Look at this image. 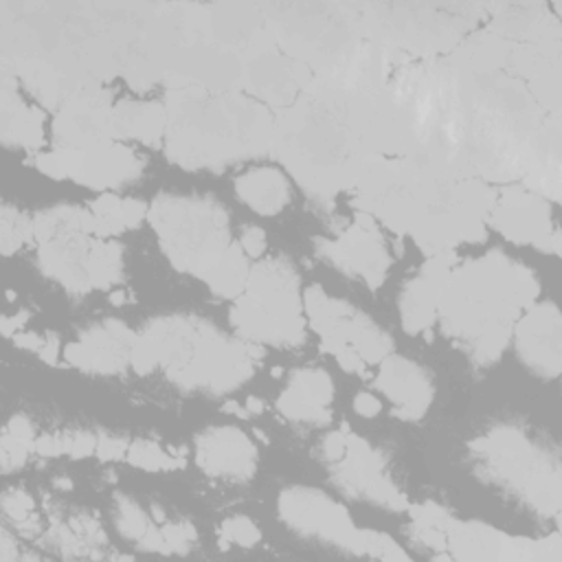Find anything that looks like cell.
I'll return each instance as SVG.
<instances>
[{"mask_svg": "<svg viewBox=\"0 0 562 562\" xmlns=\"http://www.w3.org/2000/svg\"><path fill=\"white\" fill-rule=\"evenodd\" d=\"M99 435L90 430H68L64 432V454L70 459H83L97 452Z\"/></svg>", "mask_w": 562, "mask_h": 562, "instance_id": "35", "label": "cell"}, {"mask_svg": "<svg viewBox=\"0 0 562 562\" xmlns=\"http://www.w3.org/2000/svg\"><path fill=\"white\" fill-rule=\"evenodd\" d=\"M538 294L540 283L531 268L492 250L452 268L437 321L443 336L485 367L503 356L516 321Z\"/></svg>", "mask_w": 562, "mask_h": 562, "instance_id": "1", "label": "cell"}, {"mask_svg": "<svg viewBox=\"0 0 562 562\" xmlns=\"http://www.w3.org/2000/svg\"><path fill=\"white\" fill-rule=\"evenodd\" d=\"M88 277L92 290H110L123 277V248L114 239L99 237L88 261Z\"/></svg>", "mask_w": 562, "mask_h": 562, "instance_id": "26", "label": "cell"}, {"mask_svg": "<svg viewBox=\"0 0 562 562\" xmlns=\"http://www.w3.org/2000/svg\"><path fill=\"white\" fill-rule=\"evenodd\" d=\"M147 220L171 266L200 281L233 244L226 209L206 195L160 193L149 204Z\"/></svg>", "mask_w": 562, "mask_h": 562, "instance_id": "4", "label": "cell"}, {"mask_svg": "<svg viewBox=\"0 0 562 562\" xmlns=\"http://www.w3.org/2000/svg\"><path fill=\"white\" fill-rule=\"evenodd\" d=\"M266 244H268V237H266L263 228H259L255 224H248V226L241 228L239 246H241V250L246 252L248 259H259L266 250Z\"/></svg>", "mask_w": 562, "mask_h": 562, "instance_id": "36", "label": "cell"}, {"mask_svg": "<svg viewBox=\"0 0 562 562\" xmlns=\"http://www.w3.org/2000/svg\"><path fill=\"white\" fill-rule=\"evenodd\" d=\"M353 411L360 415V417H375V415H380V411H382V402L373 395V393H369V391H360L356 397H353Z\"/></svg>", "mask_w": 562, "mask_h": 562, "instance_id": "40", "label": "cell"}, {"mask_svg": "<svg viewBox=\"0 0 562 562\" xmlns=\"http://www.w3.org/2000/svg\"><path fill=\"white\" fill-rule=\"evenodd\" d=\"M0 558H2L4 562L20 558L18 547H15V540H13V536H11L7 529H4L2 536H0Z\"/></svg>", "mask_w": 562, "mask_h": 562, "instance_id": "44", "label": "cell"}, {"mask_svg": "<svg viewBox=\"0 0 562 562\" xmlns=\"http://www.w3.org/2000/svg\"><path fill=\"white\" fill-rule=\"evenodd\" d=\"M2 514L7 520L15 522V527H18V525L35 518V503L24 490L13 487L2 494Z\"/></svg>", "mask_w": 562, "mask_h": 562, "instance_id": "33", "label": "cell"}, {"mask_svg": "<svg viewBox=\"0 0 562 562\" xmlns=\"http://www.w3.org/2000/svg\"><path fill=\"white\" fill-rule=\"evenodd\" d=\"M97 235L90 209L59 204L33 215V244H37L40 270L70 294L92 290L88 261Z\"/></svg>", "mask_w": 562, "mask_h": 562, "instance_id": "7", "label": "cell"}, {"mask_svg": "<svg viewBox=\"0 0 562 562\" xmlns=\"http://www.w3.org/2000/svg\"><path fill=\"white\" fill-rule=\"evenodd\" d=\"M299 270L277 255L250 266L246 290L231 305V325L255 345L296 347L305 340Z\"/></svg>", "mask_w": 562, "mask_h": 562, "instance_id": "5", "label": "cell"}, {"mask_svg": "<svg viewBox=\"0 0 562 562\" xmlns=\"http://www.w3.org/2000/svg\"><path fill=\"white\" fill-rule=\"evenodd\" d=\"M134 340L136 334L125 323L108 318L86 327L77 340L64 347L61 356L81 371L114 375L130 364Z\"/></svg>", "mask_w": 562, "mask_h": 562, "instance_id": "15", "label": "cell"}, {"mask_svg": "<svg viewBox=\"0 0 562 562\" xmlns=\"http://www.w3.org/2000/svg\"><path fill=\"white\" fill-rule=\"evenodd\" d=\"M114 522H116V529L123 538L132 540V542H140V538L149 531V527L154 525L149 520V516L140 509V505L130 498V496H123L119 494L114 498Z\"/></svg>", "mask_w": 562, "mask_h": 562, "instance_id": "29", "label": "cell"}, {"mask_svg": "<svg viewBox=\"0 0 562 562\" xmlns=\"http://www.w3.org/2000/svg\"><path fill=\"white\" fill-rule=\"evenodd\" d=\"M277 514L292 531L356 555L358 527L347 507L329 494L305 485L285 487L279 492Z\"/></svg>", "mask_w": 562, "mask_h": 562, "instance_id": "9", "label": "cell"}, {"mask_svg": "<svg viewBox=\"0 0 562 562\" xmlns=\"http://www.w3.org/2000/svg\"><path fill=\"white\" fill-rule=\"evenodd\" d=\"M112 125L116 140H136L149 147L165 143L169 127L167 105L158 101H119L112 105Z\"/></svg>", "mask_w": 562, "mask_h": 562, "instance_id": "21", "label": "cell"}, {"mask_svg": "<svg viewBox=\"0 0 562 562\" xmlns=\"http://www.w3.org/2000/svg\"><path fill=\"white\" fill-rule=\"evenodd\" d=\"M2 143L9 147L40 149L44 145V112L40 105L22 103L18 94V77L4 66L0 97Z\"/></svg>", "mask_w": 562, "mask_h": 562, "instance_id": "20", "label": "cell"}, {"mask_svg": "<svg viewBox=\"0 0 562 562\" xmlns=\"http://www.w3.org/2000/svg\"><path fill=\"white\" fill-rule=\"evenodd\" d=\"M494 483L518 494L536 514H560V463L555 454L538 448L525 430L496 426L470 443Z\"/></svg>", "mask_w": 562, "mask_h": 562, "instance_id": "6", "label": "cell"}, {"mask_svg": "<svg viewBox=\"0 0 562 562\" xmlns=\"http://www.w3.org/2000/svg\"><path fill=\"white\" fill-rule=\"evenodd\" d=\"M167 112L165 154L191 171H220L274 147L277 123L268 108L239 92H209L189 83L169 90Z\"/></svg>", "mask_w": 562, "mask_h": 562, "instance_id": "2", "label": "cell"}, {"mask_svg": "<svg viewBox=\"0 0 562 562\" xmlns=\"http://www.w3.org/2000/svg\"><path fill=\"white\" fill-rule=\"evenodd\" d=\"M59 353H61V349H59V340H57V336L46 334V336H44V345H42V349L37 351V356H40L46 364H57Z\"/></svg>", "mask_w": 562, "mask_h": 562, "instance_id": "41", "label": "cell"}, {"mask_svg": "<svg viewBox=\"0 0 562 562\" xmlns=\"http://www.w3.org/2000/svg\"><path fill=\"white\" fill-rule=\"evenodd\" d=\"M35 454L40 457H61L64 454V432H46L35 439Z\"/></svg>", "mask_w": 562, "mask_h": 562, "instance_id": "38", "label": "cell"}, {"mask_svg": "<svg viewBox=\"0 0 562 562\" xmlns=\"http://www.w3.org/2000/svg\"><path fill=\"white\" fill-rule=\"evenodd\" d=\"M487 222L512 244L536 246L553 255L560 252V233L549 200L529 189L507 187L496 193Z\"/></svg>", "mask_w": 562, "mask_h": 562, "instance_id": "12", "label": "cell"}, {"mask_svg": "<svg viewBox=\"0 0 562 562\" xmlns=\"http://www.w3.org/2000/svg\"><path fill=\"white\" fill-rule=\"evenodd\" d=\"M125 461L130 465H134V468L147 470V472H167V470L184 468L187 457L169 452V450H165L160 443H156L151 439H134L127 446Z\"/></svg>", "mask_w": 562, "mask_h": 562, "instance_id": "27", "label": "cell"}, {"mask_svg": "<svg viewBox=\"0 0 562 562\" xmlns=\"http://www.w3.org/2000/svg\"><path fill=\"white\" fill-rule=\"evenodd\" d=\"M516 353L540 378H558L562 367V321L555 303L529 305L514 325Z\"/></svg>", "mask_w": 562, "mask_h": 562, "instance_id": "14", "label": "cell"}, {"mask_svg": "<svg viewBox=\"0 0 562 562\" xmlns=\"http://www.w3.org/2000/svg\"><path fill=\"white\" fill-rule=\"evenodd\" d=\"M248 86L268 103H288L307 83V72L283 57H259L248 66Z\"/></svg>", "mask_w": 562, "mask_h": 562, "instance_id": "23", "label": "cell"}, {"mask_svg": "<svg viewBox=\"0 0 562 562\" xmlns=\"http://www.w3.org/2000/svg\"><path fill=\"white\" fill-rule=\"evenodd\" d=\"M50 132L55 147L70 149H86L99 143L116 140L112 125L110 92L99 86L83 83L55 112Z\"/></svg>", "mask_w": 562, "mask_h": 562, "instance_id": "13", "label": "cell"}, {"mask_svg": "<svg viewBox=\"0 0 562 562\" xmlns=\"http://www.w3.org/2000/svg\"><path fill=\"white\" fill-rule=\"evenodd\" d=\"M248 272H250V266H248L246 252L241 250L239 244H231V248L220 259V263L211 270L204 283L209 285L211 294H215L217 299L235 301L246 290Z\"/></svg>", "mask_w": 562, "mask_h": 562, "instance_id": "25", "label": "cell"}, {"mask_svg": "<svg viewBox=\"0 0 562 562\" xmlns=\"http://www.w3.org/2000/svg\"><path fill=\"white\" fill-rule=\"evenodd\" d=\"M261 540L259 527L248 516H231L220 527V544H237V547H255Z\"/></svg>", "mask_w": 562, "mask_h": 562, "instance_id": "31", "label": "cell"}, {"mask_svg": "<svg viewBox=\"0 0 562 562\" xmlns=\"http://www.w3.org/2000/svg\"><path fill=\"white\" fill-rule=\"evenodd\" d=\"M334 400V380L327 371L314 367L294 369L285 389L277 397V411L296 424L325 426L331 422L329 404Z\"/></svg>", "mask_w": 562, "mask_h": 562, "instance_id": "19", "label": "cell"}, {"mask_svg": "<svg viewBox=\"0 0 562 562\" xmlns=\"http://www.w3.org/2000/svg\"><path fill=\"white\" fill-rule=\"evenodd\" d=\"M375 386L393 404V415L402 422L419 419L435 395L428 371L411 358L389 353L378 369Z\"/></svg>", "mask_w": 562, "mask_h": 562, "instance_id": "18", "label": "cell"}, {"mask_svg": "<svg viewBox=\"0 0 562 562\" xmlns=\"http://www.w3.org/2000/svg\"><path fill=\"white\" fill-rule=\"evenodd\" d=\"M110 301H112L114 305H123V303H127L130 299H127V292H112Z\"/></svg>", "mask_w": 562, "mask_h": 562, "instance_id": "46", "label": "cell"}, {"mask_svg": "<svg viewBox=\"0 0 562 562\" xmlns=\"http://www.w3.org/2000/svg\"><path fill=\"white\" fill-rule=\"evenodd\" d=\"M244 408H246V415H257V413L263 411V402L257 400V397H248L246 404H244Z\"/></svg>", "mask_w": 562, "mask_h": 562, "instance_id": "45", "label": "cell"}, {"mask_svg": "<svg viewBox=\"0 0 562 562\" xmlns=\"http://www.w3.org/2000/svg\"><path fill=\"white\" fill-rule=\"evenodd\" d=\"M35 167L55 180H72L92 191H116L143 176L145 158L123 140H108L86 149L55 147L35 154Z\"/></svg>", "mask_w": 562, "mask_h": 562, "instance_id": "8", "label": "cell"}, {"mask_svg": "<svg viewBox=\"0 0 562 562\" xmlns=\"http://www.w3.org/2000/svg\"><path fill=\"white\" fill-rule=\"evenodd\" d=\"M261 356V345L228 338L198 316L173 314L151 318L136 334L130 367L140 375L160 369L178 389L222 395L241 386Z\"/></svg>", "mask_w": 562, "mask_h": 562, "instance_id": "3", "label": "cell"}, {"mask_svg": "<svg viewBox=\"0 0 562 562\" xmlns=\"http://www.w3.org/2000/svg\"><path fill=\"white\" fill-rule=\"evenodd\" d=\"M165 540H167V547H169V553H187L198 533H195V527L191 522H184V520H178V522H165L160 527Z\"/></svg>", "mask_w": 562, "mask_h": 562, "instance_id": "34", "label": "cell"}, {"mask_svg": "<svg viewBox=\"0 0 562 562\" xmlns=\"http://www.w3.org/2000/svg\"><path fill=\"white\" fill-rule=\"evenodd\" d=\"M127 446L130 441H125L123 437H112V435H99L97 441V457L101 461H121L127 454Z\"/></svg>", "mask_w": 562, "mask_h": 562, "instance_id": "37", "label": "cell"}, {"mask_svg": "<svg viewBox=\"0 0 562 562\" xmlns=\"http://www.w3.org/2000/svg\"><path fill=\"white\" fill-rule=\"evenodd\" d=\"M314 250L336 270L378 290L391 268V257L371 213L358 211L351 226L336 239H316Z\"/></svg>", "mask_w": 562, "mask_h": 562, "instance_id": "10", "label": "cell"}, {"mask_svg": "<svg viewBox=\"0 0 562 562\" xmlns=\"http://www.w3.org/2000/svg\"><path fill=\"white\" fill-rule=\"evenodd\" d=\"M13 342L18 345V347H22V349H26V351H40L42 349V345H44V336H40V334H35V331H18L15 336H13Z\"/></svg>", "mask_w": 562, "mask_h": 562, "instance_id": "42", "label": "cell"}, {"mask_svg": "<svg viewBox=\"0 0 562 562\" xmlns=\"http://www.w3.org/2000/svg\"><path fill=\"white\" fill-rule=\"evenodd\" d=\"M24 244H33V215H26L9 204L0 211V250L2 255L18 252Z\"/></svg>", "mask_w": 562, "mask_h": 562, "instance_id": "28", "label": "cell"}, {"mask_svg": "<svg viewBox=\"0 0 562 562\" xmlns=\"http://www.w3.org/2000/svg\"><path fill=\"white\" fill-rule=\"evenodd\" d=\"M198 468L215 479L248 481L257 470V448L237 426H209L193 441Z\"/></svg>", "mask_w": 562, "mask_h": 562, "instance_id": "16", "label": "cell"}, {"mask_svg": "<svg viewBox=\"0 0 562 562\" xmlns=\"http://www.w3.org/2000/svg\"><path fill=\"white\" fill-rule=\"evenodd\" d=\"M334 483L349 496L373 503L389 512H406L408 501L393 483L386 470V459L360 435L347 432L345 452L327 463Z\"/></svg>", "mask_w": 562, "mask_h": 562, "instance_id": "11", "label": "cell"}, {"mask_svg": "<svg viewBox=\"0 0 562 562\" xmlns=\"http://www.w3.org/2000/svg\"><path fill=\"white\" fill-rule=\"evenodd\" d=\"M26 321H29L26 312H20V314H15V316H2L0 329H2V334H4L7 338H13L18 331H22V327H24Z\"/></svg>", "mask_w": 562, "mask_h": 562, "instance_id": "43", "label": "cell"}, {"mask_svg": "<svg viewBox=\"0 0 562 562\" xmlns=\"http://www.w3.org/2000/svg\"><path fill=\"white\" fill-rule=\"evenodd\" d=\"M35 452V441L18 437L9 430H2L0 437V463H2V472H11L22 468L29 461V454Z\"/></svg>", "mask_w": 562, "mask_h": 562, "instance_id": "32", "label": "cell"}, {"mask_svg": "<svg viewBox=\"0 0 562 562\" xmlns=\"http://www.w3.org/2000/svg\"><path fill=\"white\" fill-rule=\"evenodd\" d=\"M88 209L94 215L97 235L103 239H110L119 233L136 228L147 217L149 206L136 198L108 191V193H99Z\"/></svg>", "mask_w": 562, "mask_h": 562, "instance_id": "24", "label": "cell"}, {"mask_svg": "<svg viewBox=\"0 0 562 562\" xmlns=\"http://www.w3.org/2000/svg\"><path fill=\"white\" fill-rule=\"evenodd\" d=\"M235 193L250 211L263 217L283 213L292 198L290 182L277 167H255L237 176Z\"/></svg>", "mask_w": 562, "mask_h": 562, "instance_id": "22", "label": "cell"}, {"mask_svg": "<svg viewBox=\"0 0 562 562\" xmlns=\"http://www.w3.org/2000/svg\"><path fill=\"white\" fill-rule=\"evenodd\" d=\"M334 358H336V362H338V367H340L342 371L356 373V375H367V367H369V364H367L353 349L342 347L340 351L334 353Z\"/></svg>", "mask_w": 562, "mask_h": 562, "instance_id": "39", "label": "cell"}, {"mask_svg": "<svg viewBox=\"0 0 562 562\" xmlns=\"http://www.w3.org/2000/svg\"><path fill=\"white\" fill-rule=\"evenodd\" d=\"M356 555H369L380 560H408V553L391 536L375 529H358Z\"/></svg>", "mask_w": 562, "mask_h": 562, "instance_id": "30", "label": "cell"}, {"mask_svg": "<svg viewBox=\"0 0 562 562\" xmlns=\"http://www.w3.org/2000/svg\"><path fill=\"white\" fill-rule=\"evenodd\" d=\"M454 266H457L454 250L432 255L428 257L424 268L402 285L400 321H402V329L408 336L430 334V327L437 323L441 292Z\"/></svg>", "mask_w": 562, "mask_h": 562, "instance_id": "17", "label": "cell"}]
</instances>
